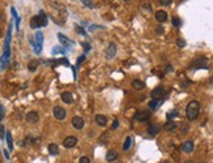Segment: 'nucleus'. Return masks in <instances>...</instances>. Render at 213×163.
Segmentation results:
<instances>
[{
	"label": "nucleus",
	"instance_id": "28",
	"mask_svg": "<svg viewBox=\"0 0 213 163\" xmlns=\"http://www.w3.org/2000/svg\"><path fill=\"white\" fill-rule=\"evenodd\" d=\"M80 1L83 3L84 5H86L88 8H90V9H92V8H94V4L90 1V0H80Z\"/></svg>",
	"mask_w": 213,
	"mask_h": 163
},
{
	"label": "nucleus",
	"instance_id": "42",
	"mask_svg": "<svg viewBox=\"0 0 213 163\" xmlns=\"http://www.w3.org/2000/svg\"><path fill=\"white\" fill-rule=\"evenodd\" d=\"M187 131H188V127H187V125H183V128H182V133L186 134V133H187Z\"/></svg>",
	"mask_w": 213,
	"mask_h": 163
},
{
	"label": "nucleus",
	"instance_id": "41",
	"mask_svg": "<svg viewBox=\"0 0 213 163\" xmlns=\"http://www.w3.org/2000/svg\"><path fill=\"white\" fill-rule=\"evenodd\" d=\"M118 127H119V122H118V120H114V123H113V129H116Z\"/></svg>",
	"mask_w": 213,
	"mask_h": 163
},
{
	"label": "nucleus",
	"instance_id": "34",
	"mask_svg": "<svg viewBox=\"0 0 213 163\" xmlns=\"http://www.w3.org/2000/svg\"><path fill=\"white\" fill-rule=\"evenodd\" d=\"M4 136H5V128L4 125H0V138L4 140Z\"/></svg>",
	"mask_w": 213,
	"mask_h": 163
},
{
	"label": "nucleus",
	"instance_id": "47",
	"mask_svg": "<svg viewBox=\"0 0 213 163\" xmlns=\"http://www.w3.org/2000/svg\"><path fill=\"white\" fill-rule=\"evenodd\" d=\"M186 163H194V162H192V161H187Z\"/></svg>",
	"mask_w": 213,
	"mask_h": 163
},
{
	"label": "nucleus",
	"instance_id": "21",
	"mask_svg": "<svg viewBox=\"0 0 213 163\" xmlns=\"http://www.w3.org/2000/svg\"><path fill=\"white\" fill-rule=\"evenodd\" d=\"M132 88L136 89V90H142V89L145 88V84L142 82L141 80H135L132 82Z\"/></svg>",
	"mask_w": 213,
	"mask_h": 163
},
{
	"label": "nucleus",
	"instance_id": "20",
	"mask_svg": "<svg viewBox=\"0 0 213 163\" xmlns=\"http://www.w3.org/2000/svg\"><path fill=\"white\" fill-rule=\"evenodd\" d=\"M47 149H49V153L51 155H58L59 154V146L56 144H50L47 146Z\"/></svg>",
	"mask_w": 213,
	"mask_h": 163
},
{
	"label": "nucleus",
	"instance_id": "19",
	"mask_svg": "<svg viewBox=\"0 0 213 163\" xmlns=\"http://www.w3.org/2000/svg\"><path fill=\"white\" fill-rule=\"evenodd\" d=\"M176 127H178V125H176V123L174 122V120H169V122L164 125L165 131H167V132H174L176 129Z\"/></svg>",
	"mask_w": 213,
	"mask_h": 163
},
{
	"label": "nucleus",
	"instance_id": "40",
	"mask_svg": "<svg viewBox=\"0 0 213 163\" xmlns=\"http://www.w3.org/2000/svg\"><path fill=\"white\" fill-rule=\"evenodd\" d=\"M156 33H157V34H164V27H162V26H157L156 27Z\"/></svg>",
	"mask_w": 213,
	"mask_h": 163
},
{
	"label": "nucleus",
	"instance_id": "46",
	"mask_svg": "<svg viewBox=\"0 0 213 163\" xmlns=\"http://www.w3.org/2000/svg\"><path fill=\"white\" fill-rule=\"evenodd\" d=\"M1 16H3V15H1V13H0V21H1V20H3V17H1Z\"/></svg>",
	"mask_w": 213,
	"mask_h": 163
},
{
	"label": "nucleus",
	"instance_id": "4",
	"mask_svg": "<svg viewBox=\"0 0 213 163\" xmlns=\"http://www.w3.org/2000/svg\"><path fill=\"white\" fill-rule=\"evenodd\" d=\"M30 43L34 47V52L35 54H41L42 51V46H43V34L42 32H37L35 33V42L30 38Z\"/></svg>",
	"mask_w": 213,
	"mask_h": 163
},
{
	"label": "nucleus",
	"instance_id": "35",
	"mask_svg": "<svg viewBox=\"0 0 213 163\" xmlns=\"http://www.w3.org/2000/svg\"><path fill=\"white\" fill-rule=\"evenodd\" d=\"M78 163H90V159H89L88 157H81V158L78 159Z\"/></svg>",
	"mask_w": 213,
	"mask_h": 163
},
{
	"label": "nucleus",
	"instance_id": "36",
	"mask_svg": "<svg viewBox=\"0 0 213 163\" xmlns=\"http://www.w3.org/2000/svg\"><path fill=\"white\" fill-rule=\"evenodd\" d=\"M81 44H83V47H84V50H85V52L90 51V48H92V47H90V44H89V43H86V42H84V43H81Z\"/></svg>",
	"mask_w": 213,
	"mask_h": 163
},
{
	"label": "nucleus",
	"instance_id": "13",
	"mask_svg": "<svg viewBox=\"0 0 213 163\" xmlns=\"http://www.w3.org/2000/svg\"><path fill=\"white\" fill-rule=\"evenodd\" d=\"M94 120H96L97 125H99V127H106V125H107V117H106L105 115L98 114V115H96Z\"/></svg>",
	"mask_w": 213,
	"mask_h": 163
},
{
	"label": "nucleus",
	"instance_id": "14",
	"mask_svg": "<svg viewBox=\"0 0 213 163\" xmlns=\"http://www.w3.org/2000/svg\"><path fill=\"white\" fill-rule=\"evenodd\" d=\"M182 151L183 153H192V150H194V142L191 141V140H188V141H186V142H183V145H182Z\"/></svg>",
	"mask_w": 213,
	"mask_h": 163
},
{
	"label": "nucleus",
	"instance_id": "3",
	"mask_svg": "<svg viewBox=\"0 0 213 163\" xmlns=\"http://www.w3.org/2000/svg\"><path fill=\"white\" fill-rule=\"evenodd\" d=\"M190 69H208V59L207 58H196L190 65Z\"/></svg>",
	"mask_w": 213,
	"mask_h": 163
},
{
	"label": "nucleus",
	"instance_id": "6",
	"mask_svg": "<svg viewBox=\"0 0 213 163\" xmlns=\"http://www.w3.org/2000/svg\"><path fill=\"white\" fill-rule=\"evenodd\" d=\"M58 39L59 42H60L61 44H63L64 47H67V48H69V47H73L75 46V42L71 41L69 38H67L64 34H61V33H58Z\"/></svg>",
	"mask_w": 213,
	"mask_h": 163
},
{
	"label": "nucleus",
	"instance_id": "50",
	"mask_svg": "<svg viewBox=\"0 0 213 163\" xmlns=\"http://www.w3.org/2000/svg\"><path fill=\"white\" fill-rule=\"evenodd\" d=\"M199 163H204V162H199Z\"/></svg>",
	"mask_w": 213,
	"mask_h": 163
},
{
	"label": "nucleus",
	"instance_id": "26",
	"mask_svg": "<svg viewBox=\"0 0 213 163\" xmlns=\"http://www.w3.org/2000/svg\"><path fill=\"white\" fill-rule=\"evenodd\" d=\"M11 12H12L13 17H15V20H16V27H17V29H18V26H20V17H18L17 12H16V9H15V8H11Z\"/></svg>",
	"mask_w": 213,
	"mask_h": 163
},
{
	"label": "nucleus",
	"instance_id": "48",
	"mask_svg": "<svg viewBox=\"0 0 213 163\" xmlns=\"http://www.w3.org/2000/svg\"><path fill=\"white\" fill-rule=\"evenodd\" d=\"M1 34H3V32H1V29H0V37H1Z\"/></svg>",
	"mask_w": 213,
	"mask_h": 163
},
{
	"label": "nucleus",
	"instance_id": "1",
	"mask_svg": "<svg viewBox=\"0 0 213 163\" xmlns=\"http://www.w3.org/2000/svg\"><path fill=\"white\" fill-rule=\"evenodd\" d=\"M200 112V105L197 100H191L186 107V116L188 120H195Z\"/></svg>",
	"mask_w": 213,
	"mask_h": 163
},
{
	"label": "nucleus",
	"instance_id": "5",
	"mask_svg": "<svg viewBox=\"0 0 213 163\" xmlns=\"http://www.w3.org/2000/svg\"><path fill=\"white\" fill-rule=\"evenodd\" d=\"M149 117H150V111H147V110H139L135 115V119L140 123L147 122Z\"/></svg>",
	"mask_w": 213,
	"mask_h": 163
},
{
	"label": "nucleus",
	"instance_id": "7",
	"mask_svg": "<svg viewBox=\"0 0 213 163\" xmlns=\"http://www.w3.org/2000/svg\"><path fill=\"white\" fill-rule=\"evenodd\" d=\"M77 142H78V140L75 136H68L67 138H64L63 145H64V148H67V149H72L77 145Z\"/></svg>",
	"mask_w": 213,
	"mask_h": 163
},
{
	"label": "nucleus",
	"instance_id": "23",
	"mask_svg": "<svg viewBox=\"0 0 213 163\" xmlns=\"http://www.w3.org/2000/svg\"><path fill=\"white\" fill-rule=\"evenodd\" d=\"M52 55H59V54H66V48L61 46H55L51 51Z\"/></svg>",
	"mask_w": 213,
	"mask_h": 163
},
{
	"label": "nucleus",
	"instance_id": "15",
	"mask_svg": "<svg viewBox=\"0 0 213 163\" xmlns=\"http://www.w3.org/2000/svg\"><path fill=\"white\" fill-rule=\"evenodd\" d=\"M159 131H161V127H159L158 124H150L149 127H148V133H149V136H157V134L159 133Z\"/></svg>",
	"mask_w": 213,
	"mask_h": 163
},
{
	"label": "nucleus",
	"instance_id": "24",
	"mask_svg": "<svg viewBox=\"0 0 213 163\" xmlns=\"http://www.w3.org/2000/svg\"><path fill=\"white\" fill-rule=\"evenodd\" d=\"M38 68V61L37 60H32L29 64H28V69L30 72H35V69Z\"/></svg>",
	"mask_w": 213,
	"mask_h": 163
},
{
	"label": "nucleus",
	"instance_id": "10",
	"mask_svg": "<svg viewBox=\"0 0 213 163\" xmlns=\"http://www.w3.org/2000/svg\"><path fill=\"white\" fill-rule=\"evenodd\" d=\"M72 125H73L75 129H83L84 125H85V122H84V119L81 116H75L73 119H72Z\"/></svg>",
	"mask_w": 213,
	"mask_h": 163
},
{
	"label": "nucleus",
	"instance_id": "51",
	"mask_svg": "<svg viewBox=\"0 0 213 163\" xmlns=\"http://www.w3.org/2000/svg\"><path fill=\"white\" fill-rule=\"evenodd\" d=\"M126 1H127V0H126Z\"/></svg>",
	"mask_w": 213,
	"mask_h": 163
},
{
	"label": "nucleus",
	"instance_id": "12",
	"mask_svg": "<svg viewBox=\"0 0 213 163\" xmlns=\"http://www.w3.org/2000/svg\"><path fill=\"white\" fill-rule=\"evenodd\" d=\"M116 55V46L115 43H110L106 50V59H113Z\"/></svg>",
	"mask_w": 213,
	"mask_h": 163
},
{
	"label": "nucleus",
	"instance_id": "44",
	"mask_svg": "<svg viewBox=\"0 0 213 163\" xmlns=\"http://www.w3.org/2000/svg\"><path fill=\"white\" fill-rule=\"evenodd\" d=\"M3 153H4L5 158H7V159H9V153H8V151H7V150H5V149H4V150H3Z\"/></svg>",
	"mask_w": 213,
	"mask_h": 163
},
{
	"label": "nucleus",
	"instance_id": "30",
	"mask_svg": "<svg viewBox=\"0 0 213 163\" xmlns=\"http://www.w3.org/2000/svg\"><path fill=\"white\" fill-rule=\"evenodd\" d=\"M178 115H179V112H178V111H175V110H174V111H171V112H170V114H167V119H169V120H171L173 117H176V116H178Z\"/></svg>",
	"mask_w": 213,
	"mask_h": 163
},
{
	"label": "nucleus",
	"instance_id": "27",
	"mask_svg": "<svg viewBox=\"0 0 213 163\" xmlns=\"http://www.w3.org/2000/svg\"><path fill=\"white\" fill-rule=\"evenodd\" d=\"M131 144H132V138H131V137H127L126 141H124V144H123V150H128Z\"/></svg>",
	"mask_w": 213,
	"mask_h": 163
},
{
	"label": "nucleus",
	"instance_id": "16",
	"mask_svg": "<svg viewBox=\"0 0 213 163\" xmlns=\"http://www.w3.org/2000/svg\"><path fill=\"white\" fill-rule=\"evenodd\" d=\"M61 100H63L64 103L71 105V103H73V95H72L69 91H64V93H61Z\"/></svg>",
	"mask_w": 213,
	"mask_h": 163
},
{
	"label": "nucleus",
	"instance_id": "32",
	"mask_svg": "<svg viewBox=\"0 0 213 163\" xmlns=\"http://www.w3.org/2000/svg\"><path fill=\"white\" fill-rule=\"evenodd\" d=\"M176 44H178L179 47H184V46H186V41H184V39H182V38H178V39H176Z\"/></svg>",
	"mask_w": 213,
	"mask_h": 163
},
{
	"label": "nucleus",
	"instance_id": "11",
	"mask_svg": "<svg viewBox=\"0 0 213 163\" xmlns=\"http://www.w3.org/2000/svg\"><path fill=\"white\" fill-rule=\"evenodd\" d=\"M152 98L153 99H161V98H164L165 95V89L162 88V86H158V88H156L154 90L152 91Z\"/></svg>",
	"mask_w": 213,
	"mask_h": 163
},
{
	"label": "nucleus",
	"instance_id": "29",
	"mask_svg": "<svg viewBox=\"0 0 213 163\" xmlns=\"http://www.w3.org/2000/svg\"><path fill=\"white\" fill-rule=\"evenodd\" d=\"M173 25H174L175 27H179L182 25V21H181V18H178V17H174L173 18Z\"/></svg>",
	"mask_w": 213,
	"mask_h": 163
},
{
	"label": "nucleus",
	"instance_id": "43",
	"mask_svg": "<svg viewBox=\"0 0 213 163\" xmlns=\"http://www.w3.org/2000/svg\"><path fill=\"white\" fill-rule=\"evenodd\" d=\"M171 71H173V67H171V65H167V67H166V69H165V72H167V73L171 72Z\"/></svg>",
	"mask_w": 213,
	"mask_h": 163
},
{
	"label": "nucleus",
	"instance_id": "25",
	"mask_svg": "<svg viewBox=\"0 0 213 163\" xmlns=\"http://www.w3.org/2000/svg\"><path fill=\"white\" fill-rule=\"evenodd\" d=\"M161 102H162V100H159V99H153V100H150L148 106H149L150 110H156L159 105H161Z\"/></svg>",
	"mask_w": 213,
	"mask_h": 163
},
{
	"label": "nucleus",
	"instance_id": "9",
	"mask_svg": "<svg viewBox=\"0 0 213 163\" xmlns=\"http://www.w3.org/2000/svg\"><path fill=\"white\" fill-rule=\"evenodd\" d=\"M26 122L32 123V124H35V123L39 122V115L37 111H29L26 114Z\"/></svg>",
	"mask_w": 213,
	"mask_h": 163
},
{
	"label": "nucleus",
	"instance_id": "39",
	"mask_svg": "<svg viewBox=\"0 0 213 163\" xmlns=\"http://www.w3.org/2000/svg\"><path fill=\"white\" fill-rule=\"evenodd\" d=\"M173 0H159V3H161L162 5H170L171 4Z\"/></svg>",
	"mask_w": 213,
	"mask_h": 163
},
{
	"label": "nucleus",
	"instance_id": "8",
	"mask_svg": "<svg viewBox=\"0 0 213 163\" xmlns=\"http://www.w3.org/2000/svg\"><path fill=\"white\" fill-rule=\"evenodd\" d=\"M52 112H54V116H55V119L56 120H63L64 117H66V115H67V111L63 107H60V106L54 107Z\"/></svg>",
	"mask_w": 213,
	"mask_h": 163
},
{
	"label": "nucleus",
	"instance_id": "49",
	"mask_svg": "<svg viewBox=\"0 0 213 163\" xmlns=\"http://www.w3.org/2000/svg\"><path fill=\"white\" fill-rule=\"evenodd\" d=\"M161 163H169V162H167V161H164V162H161Z\"/></svg>",
	"mask_w": 213,
	"mask_h": 163
},
{
	"label": "nucleus",
	"instance_id": "37",
	"mask_svg": "<svg viewBox=\"0 0 213 163\" xmlns=\"http://www.w3.org/2000/svg\"><path fill=\"white\" fill-rule=\"evenodd\" d=\"M84 60H85V55H81V56H80V58H78V59H77V63H76V67H78V65H80V64H81V63H83V61H84Z\"/></svg>",
	"mask_w": 213,
	"mask_h": 163
},
{
	"label": "nucleus",
	"instance_id": "45",
	"mask_svg": "<svg viewBox=\"0 0 213 163\" xmlns=\"http://www.w3.org/2000/svg\"><path fill=\"white\" fill-rule=\"evenodd\" d=\"M211 84H212V85H213V76H212V77H211Z\"/></svg>",
	"mask_w": 213,
	"mask_h": 163
},
{
	"label": "nucleus",
	"instance_id": "31",
	"mask_svg": "<svg viewBox=\"0 0 213 163\" xmlns=\"http://www.w3.org/2000/svg\"><path fill=\"white\" fill-rule=\"evenodd\" d=\"M4 116H5V108L3 105H0V122L4 119Z\"/></svg>",
	"mask_w": 213,
	"mask_h": 163
},
{
	"label": "nucleus",
	"instance_id": "17",
	"mask_svg": "<svg viewBox=\"0 0 213 163\" xmlns=\"http://www.w3.org/2000/svg\"><path fill=\"white\" fill-rule=\"evenodd\" d=\"M118 157H119V155H118V153L115 150H109L107 153H106L105 158H106V161H107V162H114V161H116V159H118Z\"/></svg>",
	"mask_w": 213,
	"mask_h": 163
},
{
	"label": "nucleus",
	"instance_id": "2",
	"mask_svg": "<svg viewBox=\"0 0 213 163\" xmlns=\"http://www.w3.org/2000/svg\"><path fill=\"white\" fill-rule=\"evenodd\" d=\"M47 17L44 15L43 11H39V15L37 16H33L32 20H30V27L32 29H38V27H42V26H46L47 25Z\"/></svg>",
	"mask_w": 213,
	"mask_h": 163
},
{
	"label": "nucleus",
	"instance_id": "38",
	"mask_svg": "<svg viewBox=\"0 0 213 163\" xmlns=\"http://www.w3.org/2000/svg\"><path fill=\"white\" fill-rule=\"evenodd\" d=\"M76 32L78 33V34H83V35H85V30H84L81 26H76Z\"/></svg>",
	"mask_w": 213,
	"mask_h": 163
},
{
	"label": "nucleus",
	"instance_id": "33",
	"mask_svg": "<svg viewBox=\"0 0 213 163\" xmlns=\"http://www.w3.org/2000/svg\"><path fill=\"white\" fill-rule=\"evenodd\" d=\"M107 136H109V133H103V134H102V137L99 138V142H101L102 145H105V144H106V140H107Z\"/></svg>",
	"mask_w": 213,
	"mask_h": 163
},
{
	"label": "nucleus",
	"instance_id": "22",
	"mask_svg": "<svg viewBox=\"0 0 213 163\" xmlns=\"http://www.w3.org/2000/svg\"><path fill=\"white\" fill-rule=\"evenodd\" d=\"M5 138H7V144H8L9 150H13V140H12V134H11V132L7 131V133H5Z\"/></svg>",
	"mask_w": 213,
	"mask_h": 163
},
{
	"label": "nucleus",
	"instance_id": "18",
	"mask_svg": "<svg viewBox=\"0 0 213 163\" xmlns=\"http://www.w3.org/2000/svg\"><path fill=\"white\" fill-rule=\"evenodd\" d=\"M156 20L158 22H165L167 20V13L165 11H157L156 12Z\"/></svg>",
	"mask_w": 213,
	"mask_h": 163
}]
</instances>
